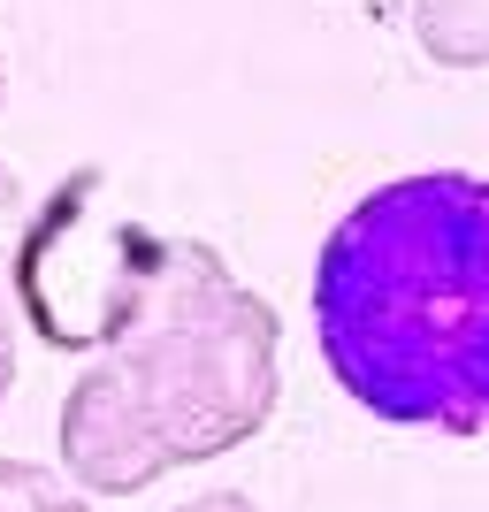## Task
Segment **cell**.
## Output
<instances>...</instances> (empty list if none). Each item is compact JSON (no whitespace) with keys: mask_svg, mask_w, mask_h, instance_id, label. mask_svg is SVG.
<instances>
[{"mask_svg":"<svg viewBox=\"0 0 489 512\" xmlns=\"http://www.w3.org/2000/svg\"><path fill=\"white\" fill-rule=\"evenodd\" d=\"M276 337V306L245 291L214 245L123 214L92 268V314L69 329V352H100L54 421L69 482L138 497L176 467L253 444L283 390Z\"/></svg>","mask_w":489,"mask_h":512,"instance_id":"1","label":"cell"},{"mask_svg":"<svg viewBox=\"0 0 489 512\" xmlns=\"http://www.w3.org/2000/svg\"><path fill=\"white\" fill-rule=\"evenodd\" d=\"M314 337L375 421L489 436V176L375 184L314 260Z\"/></svg>","mask_w":489,"mask_h":512,"instance_id":"2","label":"cell"},{"mask_svg":"<svg viewBox=\"0 0 489 512\" xmlns=\"http://www.w3.org/2000/svg\"><path fill=\"white\" fill-rule=\"evenodd\" d=\"M413 39L436 69H489V0H413Z\"/></svg>","mask_w":489,"mask_h":512,"instance_id":"3","label":"cell"},{"mask_svg":"<svg viewBox=\"0 0 489 512\" xmlns=\"http://www.w3.org/2000/svg\"><path fill=\"white\" fill-rule=\"evenodd\" d=\"M0 512H92V505L69 497L39 459H0Z\"/></svg>","mask_w":489,"mask_h":512,"instance_id":"4","label":"cell"},{"mask_svg":"<svg viewBox=\"0 0 489 512\" xmlns=\"http://www.w3.org/2000/svg\"><path fill=\"white\" fill-rule=\"evenodd\" d=\"M176 512H260V505H245V497H230V490H214V497H192V505H176Z\"/></svg>","mask_w":489,"mask_h":512,"instance_id":"5","label":"cell"},{"mask_svg":"<svg viewBox=\"0 0 489 512\" xmlns=\"http://www.w3.org/2000/svg\"><path fill=\"white\" fill-rule=\"evenodd\" d=\"M8 390H16V344L0 337V406H8Z\"/></svg>","mask_w":489,"mask_h":512,"instance_id":"6","label":"cell"},{"mask_svg":"<svg viewBox=\"0 0 489 512\" xmlns=\"http://www.w3.org/2000/svg\"><path fill=\"white\" fill-rule=\"evenodd\" d=\"M0 100H8V62H0Z\"/></svg>","mask_w":489,"mask_h":512,"instance_id":"7","label":"cell"}]
</instances>
